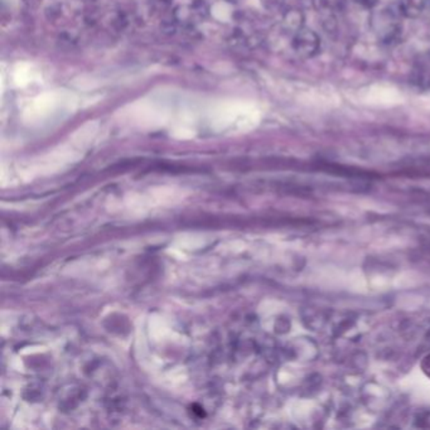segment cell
I'll return each instance as SVG.
<instances>
[{
    "instance_id": "obj_1",
    "label": "cell",
    "mask_w": 430,
    "mask_h": 430,
    "mask_svg": "<svg viewBox=\"0 0 430 430\" xmlns=\"http://www.w3.org/2000/svg\"><path fill=\"white\" fill-rule=\"evenodd\" d=\"M366 100L373 105L391 106L395 104H399V101L402 100V96L399 91L393 87L373 86L367 90Z\"/></svg>"
},
{
    "instance_id": "obj_2",
    "label": "cell",
    "mask_w": 430,
    "mask_h": 430,
    "mask_svg": "<svg viewBox=\"0 0 430 430\" xmlns=\"http://www.w3.org/2000/svg\"><path fill=\"white\" fill-rule=\"evenodd\" d=\"M422 367H423L424 373H427V376L430 377V355L424 359Z\"/></svg>"
}]
</instances>
